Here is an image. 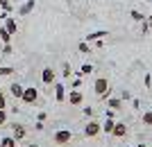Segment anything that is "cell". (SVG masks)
<instances>
[{
	"mask_svg": "<svg viewBox=\"0 0 152 147\" xmlns=\"http://www.w3.org/2000/svg\"><path fill=\"white\" fill-rule=\"evenodd\" d=\"M125 134H127L125 122H116V125H114V131H111V136H116V138H125Z\"/></svg>",
	"mask_w": 152,
	"mask_h": 147,
	"instance_id": "8",
	"label": "cell"
},
{
	"mask_svg": "<svg viewBox=\"0 0 152 147\" xmlns=\"http://www.w3.org/2000/svg\"><path fill=\"white\" fill-rule=\"evenodd\" d=\"M143 122H145L148 127H152V111H145V113H143Z\"/></svg>",
	"mask_w": 152,
	"mask_h": 147,
	"instance_id": "23",
	"label": "cell"
},
{
	"mask_svg": "<svg viewBox=\"0 0 152 147\" xmlns=\"http://www.w3.org/2000/svg\"><path fill=\"white\" fill-rule=\"evenodd\" d=\"M91 72H93V66H91V64H84L82 68H80V72H77V75L86 77V75H91Z\"/></svg>",
	"mask_w": 152,
	"mask_h": 147,
	"instance_id": "18",
	"label": "cell"
},
{
	"mask_svg": "<svg viewBox=\"0 0 152 147\" xmlns=\"http://www.w3.org/2000/svg\"><path fill=\"white\" fill-rule=\"evenodd\" d=\"M104 102H107V109H114V111H118L123 106V100H121V97H107Z\"/></svg>",
	"mask_w": 152,
	"mask_h": 147,
	"instance_id": "11",
	"label": "cell"
},
{
	"mask_svg": "<svg viewBox=\"0 0 152 147\" xmlns=\"http://www.w3.org/2000/svg\"><path fill=\"white\" fill-rule=\"evenodd\" d=\"M0 7H2V12H12V2L9 0H0Z\"/></svg>",
	"mask_w": 152,
	"mask_h": 147,
	"instance_id": "25",
	"label": "cell"
},
{
	"mask_svg": "<svg viewBox=\"0 0 152 147\" xmlns=\"http://www.w3.org/2000/svg\"><path fill=\"white\" fill-rule=\"evenodd\" d=\"M20 100L25 104H34L39 100V91L34 88V86H30V88H23V95H20Z\"/></svg>",
	"mask_w": 152,
	"mask_h": 147,
	"instance_id": "4",
	"label": "cell"
},
{
	"mask_svg": "<svg viewBox=\"0 0 152 147\" xmlns=\"http://www.w3.org/2000/svg\"><path fill=\"white\" fill-rule=\"evenodd\" d=\"M148 25H150V30H152V16H148Z\"/></svg>",
	"mask_w": 152,
	"mask_h": 147,
	"instance_id": "31",
	"label": "cell"
},
{
	"mask_svg": "<svg viewBox=\"0 0 152 147\" xmlns=\"http://www.w3.org/2000/svg\"><path fill=\"white\" fill-rule=\"evenodd\" d=\"M32 9H34V0H25V2L18 7V16H27Z\"/></svg>",
	"mask_w": 152,
	"mask_h": 147,
	"instance_id": "10",
	"label": "cell"
},
{
	"mask_svg": "<svg viewBox=\"0 0 152 147\" xmlns=\"http://www.w3.org/2000/svg\"><path fill=\"white\" fill-rule=\"evenodd\" d=\"M84 111V115H93V109H91V106H86V109H82Z\"/></svg>",
	"mask_w": 152,
	"mask_h": 147,
	"instance_id": "30",
	"label": "cell"
},
{
	"mask_svg": "<svg viewBox=\"0 0 152 147\" xmlns=\"http://www.w3.org/2000/svg\"><path fill=\"white\" fill-rule=\"evenodd\" d=\"M93 91H95V95L104 102V100L109 97V82L104 79V77H98V79L93 82Z\"/></svg>",
	"mask_w": 152,
	"mask_h": 147,
	"instance_id": "1",
	"label": "cell"
},
{
	"mask_svg": "<svg viewBox=\"0 0 152 147\" xmlns=\"http://www.w3.org/2000/svg\"><path fill=\"white\" fill-rule=\"evenodd\" d=\"M145 86H148V88L152 86V77H150V75H145Z\"/></svg>",
	"mask_w": 152,
	"mask_h": 147,
	"instance_id": "29",
	"label": "cell"
},
{
	"mask_svg": "<svg viewBox=\"0 0 152 147\" xmlns=\"http://www.w3.org/2000/svg\"><path fill=\"white\" fill-rule=\"evenodd\" d=\"M104 36H109L107 30H98V32H89L84 36V41H86V43H93V41H100V38H104Z\"/></svg>",
	"mask_w": 152,
	"mask_h": 147,
	"instance_id": "5",
	"label": "cell"
},
{
	"mask_svg": "<svg viewBox=\"0 0 152 147\" xmlns=\"http://www.w3.org/2000/svg\"><path fill=\"white\" fill-rule=\"evenodd\" d=\"M77 50L82 52V54H89V52H91V45H89V43H86V41H82V43L77 45Z\"/></svg>",
	"mask_w": 152,
	"mask_h": 147,
	"instance_id": "20",
	"label": "cell"
},
{
	"mask_svg": "<svg viewBox=\"0 0 152 147\" xmlns=\"http://www.w3.org/2000/svg\"><path fill=\"white\" fill-rule=\"evenodd\" d=\"M30 147H37V145H30Z\"/></svg>",
	"mask_w": 152,
	"mask_h": 147,
	"instance_id": "33",
	"label": "cell"
},
{
	"mask_svg": "<svg viewBox=\"0 0 152 147\" xmlns=\"http://www.w3.org/2000/svg\"><path fill=\"white\" fill-rule=\"evenodd\" d=\"M0 66H2V61H0Z\"/></svg>",
	"mask_w": 152,
	"mask_h": 147,
	"instance_id": "34",
	"label": "cell"
},
{
	"mask_svg": "<svg viewBox=\"0 0 152 147\" xmlns=\"http://www.w3.org/2000/svg\"><path fill=\"white\" fill-rule=\"evenodd\" d=\"M52 140H55V145H68L73 140V131L70 129H59V131H55Z\"/></svg>",
	"mask_w": 152,
	"mask_h": 147,
	"instance_id": "2",
	"label": "cell"
},
{
	"mask_svg": "<svg viewBox=\"0 0 152 147\" xmlns=\"http://www.w3.org/2000/svg\"><path fill=\"white\" fill-rule=\"evenodd\" d=\"M14 138H16V143L18 140H23V138H25L27 136V131H25V127H23V125H14Z\"/></svg>",
	"mask_w": 152,
	"mask_h": 147,
	"instance_id": "12",
	"label": "cell"
},
{
	"mask_svg": "<svg viewBox=\"0 0 152 147\" xmlns=\"http://www.w3.org/2000/svg\"><path fill=\"white\" fill-rule=\"evenodd\" d=\"M0 75H2V77L14 75V68H12V66H0Z\"/></svg>",
	"mask_w": 152,
	"mask_h": 147,
	"instance_id": "19",
	"label": "cell"
},
{
	"mask_svg": "<svg viewBox=\"0 0 152 147\" xmlns=\"http://www.w3.org/2000/svg\"><path fill=\"white\" fill-rule=\"evenodd\" d=\"M0 41L2 43H12V32L7 27H0Z\"/></svg>",
	"mask_w": 152,
	"mask_h": 147,
	"instance_id": "15",
	"label": "cell"
},
{
	"mask_svg": "<svg viewBox=\"0 0 152 147\" xmlns=\"http://www.w3.org/2000/svg\"><path fill=\"white\" fill-rule=\"evenodd\" d=\"M5 122H7V111L0 109V125H5Z\"/></svg>",
	"mask_w": 152,
	"mask_h": 147,
	"instance_id": "27",
	"label": "cell"
},
{
	"mask_svg": "<svg viewBox=\"0 0 152 147\" xmlns=\"http://www.w3.org/2000/svg\"><path fill=\"white\" fill-rule=\"evenodd\" d=\"M100 131H102V125H100V122H95V120H89V122H86V127H84V136H86V138H95Z\"/></svg>",
	"mask_w": 152,
	"mask_h": 147,
	"instance_id": "3",
	"label": "cell"
},
{
	"mask_svg": "<svg viewBox=\"0 0 152 147\" xmlns=\"http://www.w3.org/2000/svg\"><path fill=\"white\" fill-rule=\"evenodd\" d=\"M55 100H57V102H64V100H66V86L59 84V82H55Z\"/></svg>",
	"mask_w": 152,
	"mask_h": 147,
	"instance_id": "7",
	"label": "cell"
},
{
	"mask_svg": "<svg viewBox=\"0 0 152 147\" xmlns=\"http://www.w3.org/2000/svg\"><path fill=\"white\" fill-rule=\"evenodd\" d=\"M136 147H145V145H136Z\"/></svg>",
	"mask_w": 152,
	"mask_h": 147,
	"instance_id": "32",
	"label": "cell"
},
{
	"mask_svg": "<svg viewBox=\"0 0 152 147\" xmlns=\"http://www.w3.org/2000/svg\"><path fill=\"white\" fill-rule=\"evenodd\" d=\"M129 16H132V18L136 20V23H141V20H145V16H143L141 12H136V9H132V12H129Z\"/></svg>",
	"mask_w": 152,
	"mask_h": 147,
	"instance_id": "21",
	"label": "cell"
},
{
	"mask_svg": "<svg viewBox=\"0 0 152 147\" xmlns=\"http://www.w3.org/2000/svg\"><path fill=\"white\" fill-rule=\"evenodd\" d=\"M61 75H64V77H70V75H73V70H70V64H68V61L64 64V68H61Z\"/></svg>",
	"mask_w": 152,
	"mask_h": 147,
	"instance_id": "22",
	"label": "cell"
},
{
	"mask_svg": "<svg viewBox=\"0 0 152 147\" xmlns=\"http://www.w3.org/2000/svg\"><path fill=\"white\" fill-rule=\"evenodd\" d=\"M114 118H107V122H104V125H102V131H104V134H111V131H114Z\"/></svg>",
	"mask_w": 152,
	"mask_h": 147,
	"instance_id": "17",
	"label": "cell"
},
{
	"mask_svg": "<svg viewBox=\"0 0 152 147\" xmlns=\"http://www.w3.org/2000/svg\"><path fill=\"white\" fill-rule=\"evenodd\" d=\"M82 100H84V95H82L77 88H73V91L68 93V102L73 104V106H80V104H82Z\"/></svg>",
	"mask_w": 152,
	"mask_h": 147,
	"instance_id": "6",
	"label": "cell"
},
{
	"mask_svg": "<svg viewBox=\"0 0 152 147\" xmlns=\"http://www.w3.org/2000/svg\"><path fill=\"white\" fill-rule=\"evenodd\" d=\"M41 79H43V84H55V70L52 68H43V72H41Z\"/></svg>",
	"mask_w": 152,
	"mask_h": 147,
	"instance_id": "9",
	"label": "cell"
},
{
	"mask_svg": "<svg viewBox=\"0 0 152 147\" xmlns=\"http://www.w3.org/2000/svg\"><path fill=\"white\" fill-rule=\"evenodd\" d=\"M0 109H7V100H5V95L0 93Z\"/></svg>",
	"mask_w": 152,
	"mask_h": 147,
	"instance_id": "28",
	"label": "cell"
},
{
	"mask_svg": "<svg viewBox=\"0 0 152 147\" xmlns=\"http://www.w3.org/2000/svg\"><path fill=\"white\" fill-rule=\"evenodd\" d=\"M9 91H12V95L16 97V100H20V95H23V86H20L18 82H14L12 86H9Z\"/></svg>",
	"mask_w": 152,
	"mask_h": 147,
	"instance_id": "14",
	"label": "cell"
},
{
	"mask_svg": "<svg viewBox=\"0 0 152 147\" xmlns=\"http://www.w3.org/2000/svg\"><path fill=\"white\" fill-rule=\"evenodd\" d=\"M148 30H150V25H148V18H145V20H141V36H145Z\"/></svg>",
	"mask_w": 152,
	"mask_h": 147,
	"instance_id": "24",
	"label": "cell"
},
{
	"mask_svg": "<svg viewBox=\"0 0 152 147\" xmlns=\"http://www.w3.org/2000/svg\"><path fill=\"white\" fill-rule=\"evenodd\" d=\"M5 27L12 32V36L18 32V23H16V18H9V16H7V18H5Z\"/></svg>",
	"mask_w": 152,
	"mask_h": 147,
	"instance_id": "13",
	"label": "cell"
},
{
	"mask_svg": "<svg viewBox=\"0 0 152 147\" xmlns=\"http://www.w3.org/2000/svg\"><path fill=\"white\" fill-rule=\"evenodd\" d=\"M12 52H14L12 43H5V48H2V54H12Z\"/></svg>",
	"mask_w": 152,
	"mask_h": 147,
	"instance_id": "26",
	"label": "cell"
},
{
	"mask_svg": "<svg viewBox=\"0 0 152 147\" xmlns=\"http://www.w3.org/2000/svg\"><path fill=\"white\" fill-rule=\"evenodd\" d=\"M0 147H16V138H14V136H5V138L0 140Z\"/></svg>",
	"mask_w": 152,
	"mask_h": 147,
	"instance_id": "16",
	"label": "cell"
}]
</instances>
